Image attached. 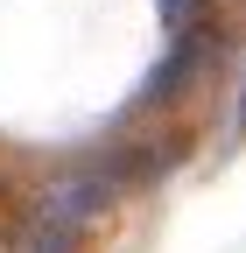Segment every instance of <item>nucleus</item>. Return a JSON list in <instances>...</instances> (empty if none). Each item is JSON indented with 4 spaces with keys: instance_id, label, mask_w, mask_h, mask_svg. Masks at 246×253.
<instances>
[{
    "instance_id": "nucleus-1",
    "label": "nucleus",
    "mask_w": 246,
    "mask_h": 253,
    "mask_svg": "<svg viewBox=\"0 0 246 253\" xmlns=\"http://www.w3.org/2000/svg\"><path fill=\"white\" fill-rule=\"evenodd\" d=\"M162 162H169V155L134 148V155H106V162H84V169H71V176H56L42 197H36V211L21 218L14 253H78V246L91 239V225L120 204V190L141 183V176H155Z\"/></svg>"
},
{
    "instance_id": "nucleus-2",
    "label": "nucleus",
    "mask_w": 246,
    "mask_h": 253,
    "mask_svg": "<svg viewBox=\"0 0 246 253\" xmlns=\"http://www.w3.org/2000/svg\"><path fill=\"white\" fill-rule=\"evenodd\" d=\"M204 63H211V36H183V42L155 63V71H148V84H141L134 106H169L176 91H190V78L204 71Z\"/></svg>"
},
{
    "instance_id": "nucleus-3",
    "label": "nucleus",
    "mask_w": 246,
    "mask_h": 253,
    "mask_svg": "<svg viewBox=\"0 0 246 253\" xmlns=\"http://www.w3.org/2000/svg\"><path fill=\"white\" fill-rule=\"evenodd\" d=\"M239 134H246V91H239Z\"/></svg>"
}]
</instances>
